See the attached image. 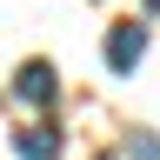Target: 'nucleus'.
<instances>
[{
    "instance_id": "f257e3e1",
    "label": "nucleus",
    "mask_w": 160,
    "mask_h": 160,
    "mask_svg": "<svg viewBox=\"0 0 160 160\" xmlns=\"http://www.w3.org/2000/svg\"><path fill=\"white\" fill-rule=\"evenodd\" d=\"M13 100H27L33 113H47L60 100V80H53V60H20L13 67Z\"/></svg>"
},
{
    "instance_id": "f03ea898",
    "label": "nucleus",
    "mask_w": 160,
    "mask_h": 160,
    "mask_svg": "<svg viewBox=\"0 0 160 160\" xmlns=\"http://www.w3.org/2000/svg\"><path fill=\"white\" fill-rule=\"evenodd\" d=\"M140 53H147V20H120V27L107 33V67L113 73H133Z\"/></svg>"
},
{
    "instance_id": "7ed1b4c3",
    "label": "nucleus",
    "mask_w": 160,
    "mask_h": 160,
    "mask_svg": "<svg viewBox=\"0 0 160 160\" xmlns=\"http://www.w3.org/2000/svg\"><path fill=\"white\" fill-rule=\"evenodd\" d=\"M13 153L20 160H60V127H47V120L13 127Z\"/></svg>"
},
{
    "instance_id": "20e7f679",
    "label": "nucleus",
    "mask_w": 160,
    "mask_h": 160,
    "mask_svg": "<svg viewBox=\"0 0 160 160\" xmlns=\"http://www.w3.org/2000/svg\"><path fill=\"white\" fill-rule=\"evenodd\" d=\"M127 160H160V133H133L127 140Z\"/></svg>"
},
{
    "instance_id": "39448f33",
    "label": "nucleus",
    "mask_w": 160,
    "mask_h": 160,
    "mask_svg": "<svg viewBox=\"0 0 160 160\" xmlns=\"http://www.w3.org/2000/svg\"><path fill=\"white\" fill-rule=\"evenodd\" d=\"M147 13H160V0H147Z\"/></svg>"
}]
</instances>
